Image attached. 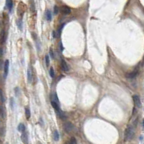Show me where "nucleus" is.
<instances>
[{
  "instance_id": "obj_24",
  "label": "nucleus",
  "mask_w": 144,
  "mask_h": 144,
  "mask_svg": "<svg viewBox=\"0 0 144 144\" xmlns=\"http://www.w3.org/2000/svg\"><path fill=\"white\" fill-rule=\"evenodd\" d=\"M58 7H57V6H55L54 7V14H58Z\"/></svg>"
},
{
  "instance_id": "obj_28",
  "label": "nucleus",
  "mask_w": 144,
  "mask_h": 144,
  "mask_svg": "<svg viewBox=\"0 0 144 144\" xmlns=\"http://www.w3.org/2000/svg\"><path fill=\"white\" fill-rule=\"evenodd\" d=\"M60 49H61V51H63V45H62V43L60 42Z\"/></svg>"
},
{
  "instance_id": "obj_18",
  "label": "nucleus",
  "mask_w": 144,
  "mask_h": 144,
  "mask_svg": "<svg viewBox=\"0 0 144 144\" xmlns=\"http://www.w3.org/2000/svg\"><path fill=\"white\" fill-rule=\"evenodd\" d=\"M49 74H50V76L51 78H53L54 76H55V72H54V69L53 67H51L50 68V71H49Z\"/></svg>"
},
{
  "instance_id": "obj_2",
  "label": "nucleus",
  "mask_w": 144,
  "mask_h": 144,
  "mask_svg": "<svg viewBox=\"0 0 144 144\" xmlns=\"http://www.w3.org/2000/svg\"><path fill=\"white\" fill-rule=\"evenodd\" d=\"M64 129H65V131L67 133H70L71 132H73L74 130V125L72 124L71 122H66L65 124H64Z\"/></svg>"
},
{
  "instance_id": "obj_4",
  "label": "nucleus",
  "mask_w": 144,
  "mask_h": 144,
  "mask_svg": "<svg viewBox=\"0 0 144 144\" xmlns=\"http://www.w3.org/2000/svg\"><path fill=\"white\" fill-rule=\"evenodd\" d=\"M60 10H61V12L63 14H64V15L69 14L71 13V9L68 7H67V6H62L61 7V9H60Z\"/></svg>"
},
{
  "instance_id": "obj_8",
  "label": "nucleus",
  "mask_w": 144,
  "mask_h": 144,
  "mask_svg": "<svg viewBox=\"0 0 144 144\" xmlns=\"http://www.w3.org/2000/svg\"><path fill=\"white\" fill-rule=\"evenodd\" d=\"M61 68H62V70H63V71H66V72L68 71V70H69L68 66V65H67L66 62V61L63 60V59H62V60H61Z\"/></svg>"
},
{
  "instance_id": "obj_21",
  "label": "nucleus",
  "mask_w": 144,
  "mask_h": 144,
  "mask_svg": "<svg viewBox=\"0 0 144 144\" xmlns=\"http://www.w3.org/2000/svg\"><path fill=\"white\" fill-rule=\"evenodd\" d=\"M69 143H71V144H76V138H75L74 137H72Z\"/></svg>"
},
{
  "instance_id": "obj_11",
  "label": "nucleus",
  "mask_w": 144,
  "mask_h": 144,
  "mask_svg": "<svg viewBox=\"0 0 144 144\" xmlns=\"http://www.w3.org/2000/svg\"><path fill=\"white\" fill-rule=\"evenodd\" d=\"M32 71L29 68L28 71H27V81H28V83H31L32 81Z\"/></svg>"
},
{
  "instance_id": "obj_3",
  "label": "nucleus",
  "mask_w": 144,
  "mask_h": 144,
  "mask_svg": "<svg viewBox=\"0 0 144 144\" xmlns=\"http://www.w3.org/2000/svg\"><path fill=\"white\" fill-rule=\"evenodd\" d=\"M9 68V60H6L4 64V78H6L8 75Z\"/></svg>"
},
{
  "instance_id": "obj_12",
  "label": "nucleus",
  "mask_w": 144,
  "mask_h": 144,
  "mask_svg": "<svg viewBox=\"0 0 144 144\" xmlns=\"http://www.w3.org/2000/svg\"><path fill=\"white\" fill-rule=\"evenodd\" d=\"M17 130H18V131H20V133H22V132L25 131V125L22 124V123L19 124V125H18V127H17Z\"/></svg>"
},
{
  "instance_id": "obj_30",
  "label": "nucleus",
  "mask_w": 144,
  "mask_h": 144,
  "mask_svg": "<svg viewBox=\"0 0 144 144\" xmlns=\"http://www.w3.org/2000/svg\"><path fill=\"white\" fill-rule=\"evenodd\" d=\"M0 143H1V141H0Z\"/></svg>"
},
{
  "instance_id": "obj_25",
  "label": "nucleus",
  "mask_w": 144,
  "mask_h": 144,
  "mask_svg": "<svg viewBox=\"0 0 144 144\" xmlns=\"http://www.w3.org/2000/svg\"><path fill=\"white\" fill-rule=\"evenodd\" d=\"M19 92H20V89H19V88L17 87V88L15 89V94H16V96H17V97H18V95H19Z\"/></svg>"
},
{
  "instance_id": "obj_1",
  "label": "nucleus",
  "mask_w": 144,
  "mask_h": 144,
  "mask_svg": "<svg viewBox=\"0 0 144 144\" xmlns=\"http://www.w3.org/2000/svg\"><path fill=\"white\" fill-rule=\"evenodd\" d=\"M134 133H135L134 128L131 125L128 126L125 131V140H130L133 137Z\"/></svg>"
},
{
  "instance_id": "obj_27",
  "label": "nucleus",
  "mask_w": 144,
  "mask_h": 144,
  "mask_svg": "<svg viewBox=\"0 0 144 144\" xmlns=\"http://www.w3.org/2000/svg\"><path fill=\"white\" fill-rule=\"evenodd\" d=\"M3 55V49L2 48H0V57H2Z\"/></svg>"
},
{
  "instance_id": "obj_26",
  "label": "nucleus",
  "mask_w": 144,
  "mask_h": 144,
  "mask_svg": "<svg viewBox=\"0 0 144 144\" xmlns=\"http://www.w3.org/2000/svg\"><path fill=\"white\" fill-rule=\"evenodd\" d=\"M50 55L51 58H54V53H53V51L52 50V49H50Z\"/></svg>"
},
{
  "instance_id": "obj_10",
  "label": "nucleus",
  "mask_w": 144,
  "mask_h": 144,
  "mask_svg": "<svg viewBox=\"0 0 144 144\" xmlns=\"http://www.w3.org/2000/svg\"><path fill=\"white\" fill-rule=\"evenodd\" d=\"M12 6H13V2H12V0H6V7H7V9L9 10V12H11V11H12Z\"/></svg>"
},
{
  "instance_id": "obj_23",
  "label": "nucleus",
  "mask_w": 144,
  "mask_h": 144,
  "mask_svg": "<svg viewBox=\"0 0 144 144\" xmlns=\"http://www.w3.org/2000/svg\"><path fill=\"white\" fill-rule=\"evenodd\" d=\"M17 26L19 27V28H20V30H22V20H21L18 21Z\"/></svg>"
},
{
  "instance_id": "obj_17",
  "label": "nucleus",
  "mask_w": 144,
  "mask_h": 144,
  "mask_svg": "<svg viewBox=\"0 0 144 144\" xmlns=\"http://www.w3.org/2000/svg\"><path fill=\"white\" fill-rule=\"evenodd\" d=\"M25 116L27 119H29L31 116V113H30V110L29 108H25Z\"/></svg>"
},
{
  "instance_id": "obj_22",
  "label": "nucleus",
  "mask_w": 144,
  "mask_h": 144,
  "mask_svg": "<svg viewBox=\"0 0 144 144\" xmlns=\"http://www.w3.org/2000/svg\"><path fill=\"white\" fill-rule=\"evenodd\" d=\"M14 101L13 98H11L10 99V106L12 110L14 109Z\"/></svg>"
},
{
  "instance_id": "obj_15",
  "label": "nucleus",
  "mask_w": 144,
  "mask_h": 144,
  "mask_svg": "<svg viewBox=\"0 0 144 144\" xmlns=\"http://www.w3.org/2000/svg\"><path fill=\"white\" fill-rule=\"evenodd\" d=\"M53 138L56 141H58L59 140V133L57 130H55L53 132Z\"/></svg>"
},
{
  "instance_id": "obj_29",
  "label": "nucleus",
  "mask_w": 144,
  "mask_h": 144,
  "mask_svg": "<svg viewBox=\"0 0 144 144\" xmlns=\"http://www.w3.org/2000/svg\"><path fill=\"white\" fill-rule=\"evenodd\" d=\"M2 64H3V62H2V61L1 59H0V68L2 67Z\"/></svg>"
},
{
  "instance_id": "obj_20",
  "label": "nucleus",
  "mask_w": 144,
  "mask_h": 144,
  "mask_svg": "<svg viewBox=\"0 0 144 144\" xmlns=\"http://www.w3.org/2000/svg\"><path fill=\"white\" fill-rule=\"evenodd\" d=\"M45 63H46V66H49V64H50V58H49V56H48V55H46L45 57Z\"/></svg>"
},
{
  "instance_id": "obj_9",
  "label": "nucleus",
  "mask_w": 144,
  "mask_h": 144,
  "mask_svg": "<svg viewBox=\"0 0 144 144\" xmlns=\"http://www.w3.org/2000/svg\"><path fill=\"white\" fill-rule=\"evenodd\" d=\"M51 105H52V107H53L57 112L61 111V109H60V107H59V103H58V102H56L53 101V100H51Z\"/></svg>"
},
{
  "instance_id": "obj_6",
  "label": "nucleus",
  "mask_w": 144,
  "mask_h": 144,
  "mask_svg": "<svg viewBox=\"0 0 144 144\" xmlns=\"http://www.w3.org/2000/svg\"><path fill=\"white\" fill-rule=\"evenodd\" d=\"M133 101H134V103L135 104V106L137 107H141V102H140V97L138 96V95H133Z\"/></svg>"
},
{
  "instance_id": "obj_5",
  "label": "nucleus",
  "mask_w": 144,
  "mask_h": 144,
  "mask_svg": "<svg viewBox=\"0 0 144 144\" xmlns=\"http://www.w3.org/2000/svg\"><path fill=\"white\" fill-rule=\"evenodd\" d=\"M138 72H139L138 68H135V69L133 70V72H131V73L128 74L127 75H126V76H127L128 78H129V79H133V78L136 77V76L138 74Z\"/></svg>"
},
{
  "instance_id": "obj_7",
  "label": "nucleus",
  "mask_w": 144,
  "mask_h": 144,
  "mask_svg": "<svg viewBox=\"0 0 144 144\" xmlns=\"http://www.w3.org/2000/svg\"><path fill=\"white\" fill-rule=\"evenodd\" d=\"M21 139L24 143H28V135L25 131L22 132V134L21 135Z\"/></svg>"
},
{
  "instance_id": "obj_19",
  "label": "nucleus",
  "mask_w": 144,
  "mask_h": 144,
  "mask_svg": "<svg viewBox=\"0 0 144 144\" xmlns=\"http://www.w3.org/2000/svg\"><path fill=\"white\" fill-rule=\"evenodd\" d=\"M5 134V128L4 127L0 128V135L1 136H4Z\"/></svg>"
},
{
  "instance_id": "obj_16",
  "label": "nucleus",
  "mask_w": 144,
  "mask_h": 144,
  "mask_svg": "<svg viewBox=\"0 0 144 144\" xmlns=\"http://www.w3.org/2000/svg\"><path fill=\"white\" fill-rule=\"evenodd\" d=\"M5 37H6V36H5V32H4V30H2V32H1V38H0V41H1L2 43H4V41H5Z\"/></svg>"
},
{
  "instance_id": "obj_14",
  "label": "nucleus",
  "mask_w": 144,
  "mask_h": 144,
  "mask_svg": "<svg viewBox=\"0 0 144 144\" xmlns=\"http://www.w3.org/2000/svg\"><path fill=\"white\" fill-rule=\"evenodd\" d=\"M46 19L48 21H50L52 19V14H51V12L50 10L46 11Z\"/></svg>"
},
{
  "instance_id": "obj_13",
  "label": "nucleus",
  "mask_w": 144,
  "mask_h": 144,
  "mask_svg": "<svg viewBox=\"0 0 144 144\" xmlns=\"http://www.w3.org/2000/svg\"><path fill=\"white\" fill-rule=\"evenodd\" d=\"M0 100H1V102L2 103H4L6 100L5 99V96H4V92L2 91V89H0Z\"/></svg>"
}]
</instances>
